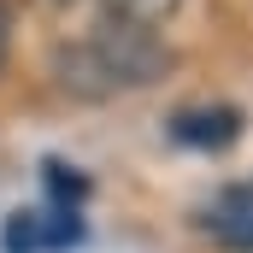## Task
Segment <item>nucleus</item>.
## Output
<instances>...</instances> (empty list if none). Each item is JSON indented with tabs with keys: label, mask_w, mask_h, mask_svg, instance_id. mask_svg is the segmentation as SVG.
Returning a JSON list of instances; mask_svg holds the SVG:
<instances>
[{
	"label": "nucleus",
	"mask_w": 253,
	"mask_h": 253,
	"mask_svg": "<svg viewBox=\"0 0 253 253\" xmlns=\"http://www.w3.org/2000/svg\"><path fill=\"white\" fill-rule=\"evenodd\" d=\"M236 129H242V118L230 106H218V112H183L177 118V135L200 141V147H224V141H236Z\"/></svg>",
	"instance_id": "nucleus-2"
},
{
	"label": "nucleus",
	"mask_w": 253,
	"mask_h": 253,
	"mask_svg": "<svg viewBox=\"0 0 253 253\" xmlns=\"http://www.w3.org/2000/svg\"><path fill=\"white\" fill-rule=\"evenodd\" d=\"M83 47L94 53V65H100V77H106L112 94L118 88H153L171 71V47L153 36V24H141L129 12H112V6L94 18V30L83 36Z\"/></svg>",
	"instance_id": "nucleus-1"
},
{
	"label": "nucleus",
	"mask_w": 253,
	"mask_h": 253,
	"mask_svg": "<svg viewBox=\"0 0 253 253\" xmlns=\"http://www.w3.org/2000/svg\"><path fill=\"white\" fill-rule=\"evenodd\" d=\"M112 12H129V18H141V24H165L183 0H106Z\"/></svg>",
	"instance_id": "nucleus-3"
},
{
	"label": "nucleus",
	"mask_w": 253,
	"mask_h": 253,
	"mask_svg": "<svg viewBox=\"0 0 253 253\" xmlns=\"http://www.w3.org/2000/svg\"><path fill=\"white\" fill-rule=\"evenodd\" d=\"M59 6H71V0H59Z\"/></svg>",
	"instance_id": "nucleus-5"
},
{
	"label": "nucleus",
	"mask_w": 253,
	"mask_h": 253,
	"mask_svg": "<svg viewBox=\"0 0 253 253\" xmlns=\"http://www.w3.org/2000/svg\"><path fill=\"white\" fill-rule=\"evenodd\" d=\"M6 47H12V12H6V0H0V59H6Z\"/></svg>",
	"instance_id": "nucleus-4"
}]
</instances>
